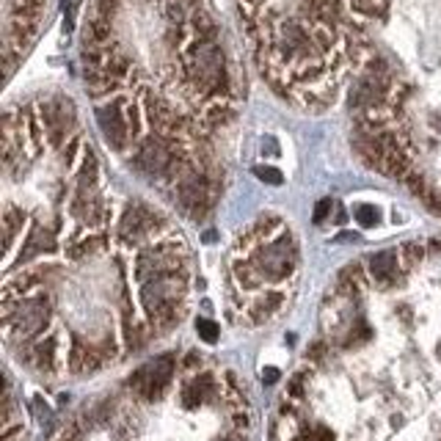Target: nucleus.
Returning a JSON list of instances; mask_svg holds the SVG:
<instances>
[{"label": "nucleus", "instance_id": "1", "mask_svg": "<svg viewBox=\"0 0 441 441\" xmlns=\"http://www.w3.org/2000/svg\"><path fill=\"white\" fill-rule=\"evenodd\" d=\"M177 141H171L160 133H152L141 141V147L133 157V166L138 168L141 174L155 177V180H168V171L177 160Z\"/></svg>", "mask_w": 441, "mask_h": 441}, {"label": "nucleus", "instance_id": "2", "mask_svg": "<svg viewBox=\"0 0 441 441\" xmlns=\"http://www.w3.org/2000/svg\"><path fill=\"white\" fill-rule=\"evenodd\" d=\"M125 105H127V100L125 97H119V100H113V103H108V105L97 108L100 130H103L108 144L113 149H119V152L133 141V133H130V125H127Z\"/></svg>", "mask_w": 441, "mask_h": 441}, {"label": "nucleus", "instance_id": "3", "mask_svg": "<svg viewBox=\"0 0 441 441\" xmlns=\"http://www.w3.org/2000/svg\"><path fill=\"white\" fill-rule=\"evenodd\" d=\"M160 227H166V221H163L157 212L149 210L147 204H130L125 210V215H122L119 234H122L125 240H141V237L155 234Z\"/></svg>", "mask_w": 441, "mask_h": 441}, {"label": "nucleus", "instance_id": "4", "mask_svg": "<svg viewBox=\"0 0 441 441\" xmlns=\"http://www.w3.org/2000/svg\"><path fill=\"white\" fill-rule=\"evenodd\" d=\"M72 119H75V105L72 100H53V103H44L42 108V122H44V133L50 138V144H63V138L69 135L66 130L72 127Z\"/></svg>", "mask_w": 441, "mask_h": 441}, {"label": "nucleus", "instance_id": "5", "mask_svg": "<svg viewBox=\"0 0 441 441\" xmlns=\"http://www.w3.org/2000/svg\"><path fill=\"white\" fill-rule=\"evenodd\" d=\"M370 276L378 281L380 287L392 284L395 276H398V254L392 251H380L370 256Z\"/></svg>", "mask_w": 441, "mask_h": 441}, {"label": "nucleus", "instance_id": "6", "mask_svg": "<svg viewBox=\"0 0 441 441\" xmlns=\"http://www.w3.org/2000/svg\"><path fill=\"white\" fill-rule=\"evenodd\" d=\"M56 351H58V342H56V339L36 342V345L31 348V361H33L42 373H53V370H56Z\"/></svg>", "mask_w": 441, "mask_h": 441}, {"label": "nucleus", "instance_id": "7", "mask_svg": "<svg viewBox=\"0 0 441 441\" xmlns=\"http://www.w3.org/2000/svg\"><path fill=\"white\" fill-rule=\"evenodd\" d=\"M39 251H56V237L50 234V232H42L36 229L33 234H28V246L22 249V256H33V254Z\"/></svg>", "mask_w": 441, "mask_h": 441}, {"label": "nucleus", "instance_id": "8", "mask_svg": "<svg viewBox=\"0 0 441 441\" xmlns=\"http://www.w3.org/2000/svg\"><path fill=\"white\" fill-rule=\"evenodd\" d=\"M103 243H105V240H103V234H88V237H83L81 243H75V246H72L66 254H69L72 259H83V256H88V254L100 251V249H103Z\"/></svg>", "mask_w": 441, "mask_h": 441}, {"label": "nucleus", "instance_id": "9", "mask_svg": "<svg viewBox=\"0 0 441 441\" xmlns=\"http://www.w3.org/2000/svg\"><path fill=\"white\" fill-rule=\"evenodd\" d=\"M351 3L358 14H367V17H386L389 11V0H351Z\"/></svg>", "mask_w": 441, "mask_h": 441}, {"label": "nucleus", "instance_id": "10", "mask_svg": "<svg viewBox=\"0 0 441 441\" xmlns=\"http://www.w3.org/2000/svg\"><path fill=\"white\" fill-rule=\"evenodd\" d=\"M254 174H256V180H262V182H268V185H281V182H284V174L274 166H256L254 168Z\"/></svg>", "mask_w": 441, "mask_h": 441}, {"label": "nucleus", "instance_id": "11", "mask_svg": "<svg viewBox=\"0 0 441 441\" xmlns=\"http://www.w3.org/2000/svg\"><path fill=\"white\" fill-rule=\"evenodd\" d=\"M356 221L361 227H375L378 224V210L373 204H361L356 210Z\"/></svg>", "mask_w": 441, "mask_h": 441}, {"label": "nucleus", "instance_id": "12", "mask_svg": "<svg viewBox=\"0 0 441 441\" xmlns=\"http://www.w3.org/2000/svg\"><path fill=\"white\" fill-rule=\"evenodd\" d=\"M196 331H199V336L204 339V342H218V326L212 323V320H199L196 323Z\"/></svg>", "mask_w": 441, "mask_h": 441}, {"label": "nucleus", "instance_id": "13", "mask_svg": "<svg viewBox=\"0 0 441 441\" xmlns=\"http://www.w3.org/2000/svg\"><path fill=\"white\" fill-rule=\"evenodd\" d=\"M331 207H334V202H331V199H320V202H317V204H315V221H317V224L328 218Z\"/></svg>", "mask_w": 441, "mask_h": 441}, {"label": "nucleus", "instance_id": "14", "mask_svg": "<svg viewBox=\"0 0 441 441\" xmlns=\"http://www.w3.org/2000/svg\"><path fill=\"white\" fill-rule=\"evenodd\" d=\"M403 254H405V262L414 265V262L422 259V246L420 243H408V246H403Z\"/></svg>", "mask_w": 441, "mask_h": 441}, {"label": "nucleus", "instance_id": "15", "mask_svg": "<svg viewBox=\"0 0 441 441\" xmlns=\"http://www.w3.org/2000/svg\"><path fill=\"white\" fill-rule=\"evenodd\" d=\"M425 202H427V207L436 212V215H441V196L439 193H427V196H425Z\"/></svg>", "mask_w": 441, "mask_h": 441}, {"label": "nucleus", "instance_id": "16", "mask_svg": "<svg viewBox=\"0 0 441 441\" xmlns=\"http://www.w3.org/2000/svg\"><path fill=\"white\" fill-rule=\"evenodd\" d=\"M262 380H265V383H276V380H279V370H274V367L262 370Z\"/></svg>", "mask_w": 441, "mask_h": 441}, {"label": "nucleus", "instance_id": "17", "mask_svg": "<svg viewBox=\"0 0 441 441\" xmlns=\"http://www.w3.org/2000/svg\"><path fill=\"white\" fill-rule=\"evenodd\" d=\"M312 441H334V436H331L326 427H320L317 433H312Z\"/></svg>", "mask_w": 441, "mask_h": 441}, {"label": "nucleus", "instance_id": "18", "mask_svg": "<svg viewBox=\"0 0 441 441\" xmlns=\"http://www.w3.org/2000/svg\"><path fill=\"white\" fill-rule=\"evenodd\" d=\"M204 243H215V232H207V234H204Z\"/></svg>", "mask_w": 441, "mask_h": 441}, {"label": "nucleus", "instance_id": "19", "mask_svg": "<svg viewBox=\"0 0 441 441\" xmlns=\"http://www.w3.org/2000/svg\"><path fill=\"white\" fill-rule=\"evenodd\" d=\"M221 441H243L240 436H227V439H221Z\"/></svg>", "mask_w": 441, "mask_h": 441}, {"label": "nucleus", "instance_id": "20", "mask_svg": "<svg viewBox=\"0 0 441 441\" xmlns=\"http://www.w3.org/2000/svg\"><path fill=\"white\" fill-rule=\"evenodd\" d=\"M69 3H72V0H63V9H69Z\"/></svg>", "mask_w": 441, "mask_h": 441}]
</instances>
